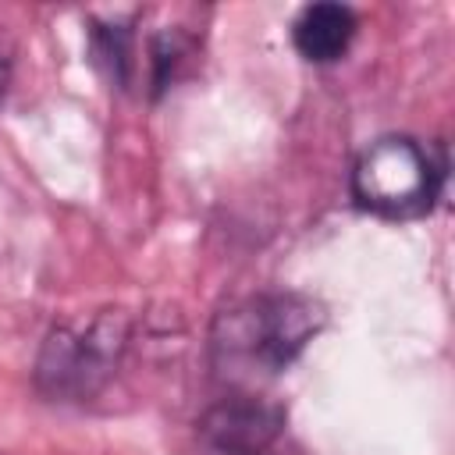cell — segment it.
Returning a JSON list of instances; mask_svg holds the SVG:
<instances>
[{"mask_svg":"<svg viewBox=\"0 0 455 455\" xmlns=\"http://www.w3.org/2000/svg\"><path fill=\"white\" fill-rule=\"evenodd\" d=\"M135 334L128 309H100L85 327L53 323L32 363V387L46 402H92L117 373Z\"/></svg>","mask_w":455,"mask_h":455,"instance_id":"cell-3","label":"cell"},{"mask_svg":"<svg viewBox=\"0 0 455 455\" xmlns=\"http://www.w3.org/2000/svg\"><path fill=\"white\" fill-rule=\"evenodd\" d=\"M359 32V14L338 0H316L295 11L291 18V46L309 64H338Z\"/></svg>","mask_w":455,"mask_h":455,"instance_id":"cell-5","label":"cell"},{"mask_svg":"<svg viewBox=\"0 0 455 455\" xmlns=\"http://www.w3.org/2000/svg\"><path fill=\"white\" fill-rule=\"evenodd\" d=\"M327 309L306 291H259L217 313L210 359L224 377H277L323 331Z\"/></svg>","mask_w":455,"mask_h":455,"instance_id":"cell-1","label":"cell"},{"mask_svg":"<svg viewBox=\"0 0 455 455\" xmlns=\"http://www.w3.org/2000/svg\"><path fill=\"white\" fill-rule=\"evenodd\" d=\"M192 53H196V39L178 25L149 36V43H146V85H149L153 100H160L181 78Z\"/></svg>","mask_w":455,"mask_h":455,"instance_id":"cell-7","label":"cell"},{"mask_svg":"<svg viewBox=\"0 0 455 455\" xmlns=\"http://www.w3.org/2000/svg\"><path fill=\"white\" fill-rule=\"evenodd\" d=\"M448 181L444 139L419 142L412 135H377L366 142L348 174V196L363 213L384 220L423 217L437 206Z\"/></svg>","mask_w":455,"mask_h":455,"instance_id":"cell-2","label":"cell"},{"mask_svg":"<svg viewBox=\"0 0 455 455\" xmlns=\"http://www.w3.org/2000/svg\"><path fill=\"white\" fill-rule=\"evenodd\" d=\"M288 409L256 391H231L217 398L199 419V441L213 455H267L270 444L284 434Z\"/></svg>","mask_w":455,"mask_h":455,"instance_id":"cell-4","label":"cell"},{"mask_svg":"<svg viewBox=\"0 0 455 455\" xmlns=\"http://www.w3.org/2000/svg\"><path fill=\"white\" fill-rule=\"evenodd\" d=\"M89 60L117 89L135 85V14L89 18Z\"/></svg>","mask_w":455,"mask_h":455,"instance_id":"cell-6","label":"cell"},{"mask_svg":"<svg viewBox=\"0 0 455 455\" xmlns=\"http://www.w3.org/2000/svg\"><path fill=\"white\" fill-rule=\"evenodd\" d=\"M11 75H14V43H11V36H7L4 25H0V103H4V96H7Z\"/></svg>","mask_w":455,"mask_h":455,"instance_id":"cell-8","label":"cell"}]
</instances>
